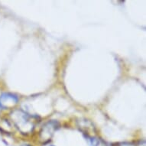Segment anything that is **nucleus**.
<instances>
[{"mask_svg": "<svg viewBox=\"0 0 146 146\" xmlns=\"http://www.w3.org/2000/svg\"><path fill=\"white\" fill-rule=\"evenodd\" d=\"M50 146H54V145H50Z\"/></svg>", "mask_w": 146, "mask_h": 146, "instance_id": "obj_1", "label": "nucleus"}]
</instances>
